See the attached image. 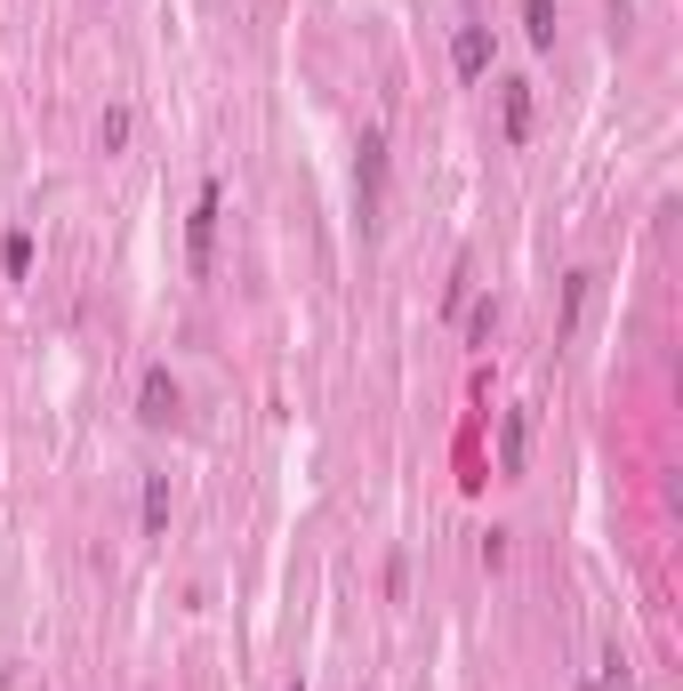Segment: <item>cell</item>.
<instances>
[{
  "mask_svg": "<svg viewBox=\"0 0 683 691\" xmlns=\"http://www.w3.org/2000/svg\"><path fill=\"white\" fill-rule=\"evenodd\" d=\"M355 193H362V226H378V193H386V137L362 129V161H355Z\"/></svg>",
  "mask_w": 683,
  "mask_h": 691,
  "instance_id": "cell-1",
  "label": "cell"
},
{
  "mask_svg": "<svg viewBox=\"0 0 683 691\" xmlns=\"http://www.w3.org/2000/svg\"><path fill=\"white\" fill-rule=\"evenodd\" d=\"M177 402H185V394H177L170 370H145V386H137V418H145V426H170Z\"/></svg>",
  "mask_w": 683,
  "mask_h": 691,
  "instance_id": "cell-2",
  "label": "cell"
},
{
  "mask_svg": "<svg viewBox=\"0 0 683 691\" xmlns=\"http://www.w3.org/2000/svg\"><path fill=\"white\" fill-rule=\"evenodd\" d=\"M450 65H459V80H483L490 73V33L483 25H459V33H450Z\"/></svg>",
  "mask_w": 683,
  "mask_h": 691,
  "instance_id": "cell-3",
  "label": "cell"
},
{
  "mask_svg": "<svg viewBox=\"0 0 683 691\" xmlns=\"http://www.w3.org/2000/svg\"><path fill=\"white\" fill-rule=\"evenodd\" d=\"M210 241H218V186H201V201H194V274H210Z\"/></svg>",
  "mask_w": 683,
  "mask_h": 691,
  "instance_id": "cell-4",
  "label": "cell"
},
{
  "mask_svg": "<svg viewBox=\"0 0 683 691\" xmlns=\"http://www.w3.org/2000/svg\"><path fill=\"white\" fill-rule=\"evenodd\" d=\"M523 129H531V89L507 80V137H523Z\"/></svg>",
  "mask_w": 683,
  "mask_h": 691,
  "instance_id": "cell-5",
  "label": "cell"
},
{
  "mask_svg": "<svg viewBox=\"0 0 683 691\" xmlns=\"http://www.w3.org/2000/svg\"><path fill=\"white\" fill-rule=\"evenodd\" d=\"M523 442H531V418L507 411V475H523Z\"/></svg>",
  "mask_w": 683,
  "mask_h": 691,
  "instance_id": "cell-6",
  "label": "cell"
},
{
  "mask_svg": "<svg viewBox=\"0 0 683 691\" xmlns=\"http://www.w3.org/2000/svg\"><path fill=\"white\" fill-rule=\"evenodd\" d=\"M523 25H531V40L547 49V40H555V0H523Z\"/></svg>",
  "mask_w": 683,
  "mask_h": 691,
  "instance_id": "cell-7",
  "label": "cell"
},
{
  "mask_svg": "<svg viewBox=\"0 0 683 691\" xmlns=\"http://www.w3.org/2000/svg\"><path fill=\"white\" fill-rule=\"evenodd\" d=\"M161 515H170V482L153 475V482H145V531H161Z\"/></svg>",
  "mask_w": 683,
  "mask_h": 691,
  "instance_id": "cell-8",
  "label": "cell"
},
{
  "mask_svg": "<svg viewBox=\"0 0 683 691\" xmlns=\"http://www.w3.org/2000/svg\"><path fill=\"white\" fill-rule=\"evenodd\" d=\"M490 330H499V298H483V306H474V322H467L474 346H490Z\"/></svg>",
  "mask_w": 683,
  "mask_h": 691,
  "instance_id": "cell-9",
  "label": "cell"
},
{
  "mask_svg": "<svg viewBox=\"0 0 683 691\" xmlns=\"http://www.w3.org/2000/svg\"><path fill=\"white\" fill-rule=\"evenodd\" d=\"M579 691H595V683H579Z\"/></svg>",
  "mask_w": 683,
  "mask_h": 691,
  "instance_id": "cell-10",
  "label": "cell"
}]
</instances>
